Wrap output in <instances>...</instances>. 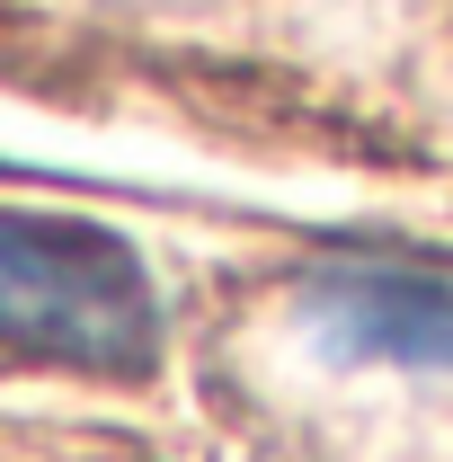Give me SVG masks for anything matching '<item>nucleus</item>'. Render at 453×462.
<instances>
[{"instance_id":"obj_1","label":"nucleus","mask_w":453,"mask_h":462,"mask_svg":"<svg viewBox=\"0 0 453 462\" xmlns=\"http://www.w3.org/2000/svg\"><path fill=\"white\" fill-rule=\"evenodd\" d=\"M0 356L143 383L161 365V293L125 231L0 205Z\"/></svg>"},{"instance_id":"obj_2","label":"nucleus","mask_w":453,"mask_h":462,"mask_svg":"<svg viewBox=\"0 0 453 462\" xmlns=\"http://www.w3.org/2000/svg\"><path fill=\"white\" fill-rule=\"evenodd\" d=\"M293 329L329 365L445 374L453 383V267L409 258H329L293 293Z\"/></svg>"}]
</instances>
